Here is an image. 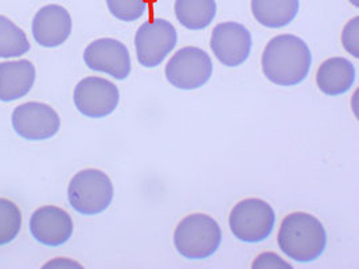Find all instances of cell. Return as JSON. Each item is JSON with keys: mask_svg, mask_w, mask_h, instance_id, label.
Here are the masks:
<instances>
[{"mask_svg": "<svg viewBox=\"0 0 359 269\" xmlns=\"http://www.w3.org/2000/svg\"><path fill=\"white\" fill-rule=\"evenodd\" d=\"M309 45L292 34H283L272 38L262 53V71L265 77L281 86L300 84L311 69Z\"/></svg>", "mask_w": 359, "mask_h": 269, "instance_id": "1", "label": "cell"}, {"mask_svg": "<svg viewBox=\"0 0 359 269\" xmlns=\"http://www.w3.org/2000/svg\"><path fill=\"white\" fill-rule=\"evenodd\" d=\"M278 242L290 258L297 263H311L326 249V229L316 217L296 212L281 221Z\"/></svg>", "mask_w": 359, "mask_h": 269, "instance_id": "2", "label": "cell"}, {"mask_svg": "<svg viewBox=\"0 0 359 269\" xmlns=\"http://www.w3.org/2000/svg\"><path fill=\"white\" fill-rule=\"evenodd\" d=\"M222 230L215 219L206 214H191L182 219L174 233L175 248L189 260H203L218 251Z\"/></svg>", "mask_w": 359, "mask_h": 269, "instance_id": "3", "label": "cell"}, {"mask_svg": "<svg viewBox=\"0 0 359 269\" xmlns=\"http://www.w3.org/2000/svg\"><path fill=\"white\" fill-rule=\"evenodd\" d=\"M67 200L77 213L96 216L105 212L112 203L114 185L109 177L100 170H82L69 184Z\"/></svg>", "mask_w": 359, "mask_h": 269, "instance_id": "4", "label": "cell"}, {"mask_svg": "<svg viewBox=\"0 0 359 269\" xmlns=\"http://www.w3.org/2000/svg\"><path fill=\"white\" fill-rule=\"evenodd\" d=\"M276 214L268 202L248 198L238 202L230 216L229 226L240 241L256 244L266 240L273 232Z\"/></svg>", "mask_w": 359, "mask_h": 269, "instance_id": "5", "label": "cell"}, {"mask_svg": "<svg viewBox=\"0 0 359 269\" xmlns=\"http://www.w3.org/2000/svg\"><path fill=\"white\" fill-rule=\"evenodd\" d=\"M212 74L210 55L199 48L187 46L177 51L165 67V78L183 90H194L206 84Z\"/></svg>", "mask_w": 359, "mask_h": 269, "instance_id": "6", "label": "cell"}, {"mask_svg": "<svg viewBox=\"0 0 359 269\" xmlns=\"http://www.w3.org/2000/svg\"><path fill=\"white\" fill-rule=\"evenodd\" d=\"M175 27L164 20L154 19L143 23L135 35L137 61L142 67H159L164 58L177 46Z\"/></svg>", "mask_w": 359, "mask_h": 269, "instance_id": "7", "label": "cell"}, {"mask_svg": "<svg viewBox=\"0 0 359 269\" xmlns=\"http://www.w3.org/2000/svg\"><path fill=\"white\" fill-rule=\"evenodd\" d=\"M13 128L25 140L39 142L55 136L61 127L58 113L43 102H25L13 112Z\"/></svg>", "mask_w": 359, "mask_h": 269, "instance_id": "8", "label": "cell"}, {"mask_svg": "<svg viewBox=\"0 0 359 269\" xmlns=\"http://www.w3.org/2000/svg\"><path fill=\"white\" fill-rule=\"evenodd\" d=\"M117 86L101 77H86L74 88V104L83 116L101 118L109 116L118 105Z\"/></svg>", "mask_w": 359, "mask_h": 269, "instance_id": "9", "label": "cell"}, {"mask_svg": "<svg viewBox=\"0 0 359 269\" xmlns=\"http://www.w3.org/2000/svg\"><path fill=\"white\" fill-rule=\"evenodd\" d=\"M86 67L95 71L126 80L131 74V54L128 48L117 39L101 38L92 42L83 51Z\"/></svg>", "mask_w": 359, "mask_h": 269, "instance_id": "10", "label": "cell"}, {"mask_svg": "<svg viewBox=\"0 0 359 269\" xmlns=\"http://www.w3.org/2000/svg\"><path fill=\"white\" fill-rule=\"evenodd\" d=\"M210 48L217 60L229 67L243 65L252 50V35L244 25L225 22L214 27Z\"/></svg>", "mask_w": 359, "mask_h": 269, "instance_id": "11", "label": "cell"}, {"mask_svg": "<svg viewBox=\"0 0 359 269\" xmlns=\"http://www.w3.org/2000/svg\"><path fill=\"white\" fill-rule=\"evenodd\" d=\"M73 219L64 209L57 206H42L30 219V232L34 238L46 247H60L73 235Z\"/></svg>", "mask_w": 359, "mask_h": 269, "instance_id": "12", "label": "cell"}, {"mask_svg": "<svg viewBox=\"0 0 359 269\" xmlns=\"http://www.w3.org/2000/svg\"><path fill=\"white\" fill-rule=\"evenodd\" d=\"M72 17L65 7L49 4L42 7L33 19V36L42 48H57L65 43L72 33Z\"/></svg>", "mask_w": 359, "mask_h": 269, "instance_id": "13", "label": "cell"}, {"mask_svg": "<svg viewBox=\"0 0 359 269\" xmlns=\"http://www.w3.org/2000/svg\"><path fill=\"white\" fill-rule=\"evenodd\" d=\"M35 83V67L27 60L0 64V101L10 102L25 97Z\"/></svg>", "mask_w": 359, "mask_h": 269, "instance_id": "14", "label": "cell"}, {"mask_svg": "<svg viewBox=\"0 0 359 269\" xmlns=\"http://www.w3.org/2000/svg\"><path fill=\"white\" fill-rule=\"evenodd\" d=\"M355 81V67L343 58L334 57L325 61L316 73V84L328 96L346 93Z\"/></svg>", "mask_w": 359, "mask_h": 269, "instance_id": "15", "label": "cell"}, {"mask_svg": "<svg viewBox=\"0 0 359 269\" xmlns=\"http://www.w3.org/2000/svg\"><path fill=\"white\" fill-rule=\"evenodd\" d=\"M299 0H252V14L265 27L288 26L299 13Z\"/></svg>", "mask_w": 359, "mask_h": 269, "instance_id": "16", "label": "cell"}, {"mask_svg": "<svg viewBox=\"0 0 359 269\" xmlns=\"http://www.w3.org/2000/svg\"><path fill=\"white\" fill-rule=\"evenodd\" d=\"M215 0H175V15L189 30L206 29L215 18Z\"/></svg>", "mask_w": 359, "mask_h": 269, "instance_id": "17", "label": "cell"}, {"mask_svg": "<svg viewBox=\"0 0 359 269\" xmlns=\"http://www.w3.org/2000/svg\"><path fill=\"white\" fill-rule=\"evenodd\" d=\"M32 45L26 33L8 18L0 15V58L20 57Z\"/></svg>", "mask_w": 359, "mask_h": 269, "instance_id": "18", "label": "cell"}, {"mask_svg": "<svg viewBox=\"0 0 359 269\" xmlns=\"http://www.w3.org/2000/svg\"><path fill=\"white\" fill-rule=\"evenodd\" d=\"M22 228V213L17 205L0 198V247L13 242Z\"/></svg>", "mask_w": 359, "mask_h": 269, "instance_id": "19", "label": "cell"}, {"mask_svg": "<svg viewBox=\"0 0 359 269\" xmlns=\"http://www.w3.org/2000/svg\"><path fill=\"white\" fill-rule=\"evenodd\" d=\"M109 13L123 22H135L148 10L147 0H107Z\"/></svg>", "mask_w": 359, "mask_h": 269, "instance_id": "20", "label": "cell"}, {"mask_svg": "<svg viewBox=\"0 0 359 269\" xmlns=\"http://www.w3.org/2000/svg\"><path fill=\"white\" fill-rule=\"evenodd\" d=\"M358 26L359 18H353L343 29L342 43L343 48L348 51L353 57L358 58Z\"/></svg>", "mask_w": 359, "mask_h": 269, "instance_id": "21", "label": "cell"}, {"mask_svg": "<svg viewBox=\"0 0 359 269\" xmlns=\"http://www.w3.org/2000/svg\"><path fill=\"white\" fill-rule=\"evenodd\" d=\"M252 268H264V269H269V268H288L291 269V264H288V263H285L284 260H281L280 257H278L276 253H262L260 254L256 260H255V263L252 264Z\"/></svg>", "mask_w": 359, "mask_h": 269, "instance_id": "22", "label": "cell"}, {"mask_svg": "<svg viewBox=\"0 0 359 269\" xmlns=\"http://www.w3.org/2000/svg\"><path fill=\"white\" fill-rule=\"evenodd\" d=\"M50 267H55V268H67V267H80V264L74 263V261H70V260H65V258H57V260H53L49 261L48 264L43 265V268H50Z\"/></svg>", "mask_w": 359, "mask_h": 269, "instance_id": "23", "label": "cell"}, {"mask_svg": "<svg viewBox=\"0 0 359 269\" xmlns=\"http://www.w3.org/2000/svg\"><path fill=\"white\" fill-rule=\"evenodd\" d=\"M350 1H351V3H353V4H354V6H357V7H358V6H359L358 0H350Z\"/></svg>", "mask_w": 359, "mask_h": 269, "instance_id": "24", "label": "cell"}]
</instances>
